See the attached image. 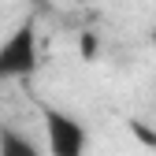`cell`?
I'll use <instances>...</instances> for the list:
<instances>
[{
    "label": "cell",
    "instance_id": "6da1fadb",
    "mask_svg": "<svg viewBox=\"0 0 156 156\" xmlns=\"http://www.w3.org/2000/svg\"><path fill=\"white\" fill-rule=\"evenodd\" d=\"M37 19L26 15L4 41H0V82H11V78H30L37 71Z\"/></svg>",
    "mask_w": 156,
    "mask_h": 156
},
{
    "label": "cell",
    "instance_id": "7a4b0ae2",
    "mask_svg": "<svg viewBox=\"0 0 156 156\" xmlns=\"http://www.w3.org/2000/svg\"><path fill=\"white\" fill-rule=\"evenodd\" d=\"M45 149L48 156H86L89 152V126L63 108H45Z\"/></svg>",
    "mask_w": 156,
    "mask_h": 156
},
{
    "label": "cell",
    "instance_id": "3957f363",
    "mask_svg": "<svg viewBox=\"0 0 156 156\" xmlns=\"http://www.w3.org/2000/svg\"><path fill=\"white\" fill-rule=\"evenodd\" d=\"M0 156H41V149H37L23 130L0 126Z\"/></svg>",
    "mask_w": 156,
    "mask_h": 156
},
{
    "label": "cell",
    "instance_id": "277c9868",
    "mask_svg": "<svg viewBox=\"0 0 156 156\" xmlns=\"http://www.w3.org/2000/svg\"><path fill=\"white\" fill-rule=\"evenodd\" d=\"M130 134H134V138H138L141 145H149V149H156V130H152V126H145L141 119H130Z\"/></svg>",
    "mask_w": 156,
    "mask_h": 156
},
{
    "label": "cell",
    "instance_id": "5b68a950",
    "mask_svg": "<svg viewBox=\"0 0 156 156\" xmlns=\"http://www.w3.org/2000/svg\"><path fill=\"white\" fill-rule=\"evenodd\" d=\"M78 48H82V60H97V37H93L89 30L78 37Z\"/></svg>",
    "mask_w": 156,
    "mask_h": 156
}]
</instances>
